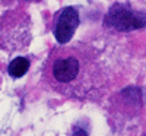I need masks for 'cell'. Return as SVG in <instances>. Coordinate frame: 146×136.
<instances>
[{"label": "cell", "instance_id": "6da1fadb", "mask_svg": "<svg viewBox=\"0 0 146 136\" xmlns=\"http://www.w3.org/2000/svg\"><path fill=\"white\" fill-rule=\"evenodd\" d=\"M51 85L62 94H80V61L76 56H60L54 59L51 69Z\"/></svg>", "mask_w": 146, "mask_h": 136}, {"label": "cell", "instance_id": "7a4b0ae2", "mask_svg": "<svg viewBox=\"0 0 146 136\" xmlns=\"http://www.w3.org/2000/svg\"><path fill=\"white\" fill-rule=\"evenodd\" d=\"M105 25L117 31H135L146 27V13L136 12L126 5H114L105 16Z\"/></svg>", "mask_w": 146, "mask_h": 136}, {"label": "cell", "instance_id": "277c9868", "mask_svg": "<svg viewBox=\"0 0 146 136\" xmlns=\"http://www.w3.org/2000/svg\"><path fill=\"white\" fill-rule=\"evenodd\" d=\"M28 69H29V60L27 57H16L9 63L7 72L12 78L18 79V78H22L28 72Z\"/></svg>", "mask_w": 146, "mask_h": 136}, {"label": "cell", "instance_id": "3957f363", "mask_svg": "<svg viewBox=\"0 0 146 136\" xmlns=\"http://www.w3.org/2000/svg\"><path fill=\"white\" fill-rule=\"evenodd\" d=\"M79 27V13L75 7L67 6L62 9L58 13L56 27H54V37L58 44H66L72 40L73 34Z\"/></svg>", "mask_w": 146, "mask_h": 136}, {"label": "cell", "instance_id": "5b68a950", "mask_svg": "<svg viewBox=\"0 0 146 136\" xmlns=\"http://www.w3.org/2000/svg\"><path fill=\"white\" fill-rule=\"evenodd\" d=\"M145 136H146V135H145Z\"/></svg>", "mask_w": 146, "mask_h": 136}]
</instances>
